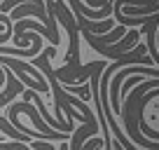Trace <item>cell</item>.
I'll return each mask as SVG.
<instances>
[{
  "instance_id": "6da1fadb",
  "label": "cell",
  "mask_w": 159,
  "mask_h": 150,
  "mask_svg": "<svg viewBox=\"0 0 159 150\" xmlns=\"http://www.w3.org/2000/svg\"><path fill=\"white\" fill-rule=\"evenodd\" d=\"M138 38H140V33L136 28H131V30H126L124 40H117L115 45H91V47H94L98 54H103L105 59H119L122 54L131 52L136 45H138Z\"/></svg>"
},
{
  "instance_id": "7a4b0ae2",
  "label": "cell",
  "mask_w": 159,
  "mask_h": 150,
  "mask_svg": "<svg viewBox=\"0 0 159 150\" xmlns=\"http://www.w3.org/2000/svg\"><path fill=\"white\" fill-rule=\"evenodd\" d=\"M7 75H10V77H7V89H5V94L0 96V105L5 103V101H7V99H10V96H14V94H16V91H19V89H21V87H19V85H14V77H12V70H7Z\"/></svg>"
},
{
  "instance_id": "3957f363",
  "label": "cell",
  "mask_w": 159,
  "mask_h": 150,
  "mask_svg": "<svg viewBox=\"0 0 159 150\" xmlns=\"http://www.w3.org/2000/svg\"><path fill=\"white\" fill-rule=\"evenodd\" d=\"M0 150H30V148L24 143H5V141H0Z\"/></svg>"
}]
</instances>
